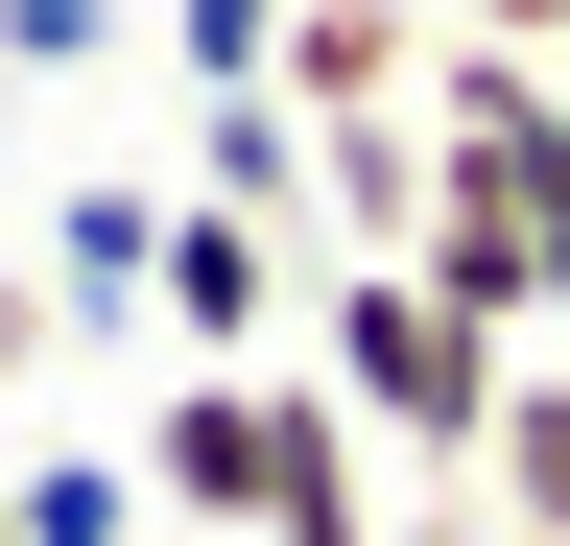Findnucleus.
<instances>
[{"label":"nucleus","instance_id":"f257e3e1","mask_svg":"<svg viewBox=\"0 0 570 546\" xmlns=\"http://www.w3.org/2000/svg\"><path fill=\"white\" fill-rule=\"evenodd\" d=\"M309 380L381 428L404 475H475V428H499V380H523V332H475V309H428L404 261H333V309H309Z\"/></svg>","mask_w":570,"mask_h":546},{"label":"nucleus","instance_id":"f03ea898","mask_svg":"<svg viewBox=\"0 0 570 546\" xmlns=\"http://www.w3.org/2000/svg\"><path fill=\"white\" fill-rule=\"evenodd\" d=\"M262 380H285V357H190V380H167V428L119 451V475H142V523L262 546Z\"/></svg>","mask_w":570,"mask_h":546},{"label":"nucleus","instance_id":"7ed1b4c3","mask_svg":"<svg viewBox=\"0 0 570 546\" xmlns=\"http://www.w3.org/2000/svg\"><path fill=\"white\" fill-rule=\"evenodd\" d=\"M262 546H404V523H381V428H356L309 357L262 380Z\"/></svg>","mask_w":570,"mask_h":546},{"label":"nucleus","instance_id":"20e7f679","mask_svg":"<svg viewBox=\"0 0 570 546\" xmlns=\"http://www.w3.org/2000/svg\"><path fill=\"white\" fill-rule=\"evenodd\" d=\"M404 286H428V309H475V332H547V215H523V167H452V190H428Z\"/></svg>","mask_w":570,"mask_h":546},{"label":"nucleus","instance_id":"39448f33","mask_svg":"<svg viewBox=\"0 0 570 546\" xmlns=\"http://www.w3.org/2000/svg\"><path fill=\"white\" fill-rule=\"evenodd\" d=\"M262 96L309 119V143H333V119H404L428 96V0H285V72Z\"/></svg>","mask_w":570,"mask_h":546},{"label":"nucleus","instance_id":"423d86ee","mask_svg":"<svg viewBox=\"0 0 570 546\" xmlns=\"http://www.w3.org/2000/svg\"><path fill=\"white\" fill-rule=\"evenodd\" d=\"M285 215H214V190H167V261H142V309L190 332V357H262V309H285Z\"/></svg>","mask_w":570,"mask_h":546},{"label":"nucleus","instance_id":"0eeeda50","mask_svg":"<svg viewBox=\"0 0 570 546\" xmlns=\"http://www.w3.org/2000/svg\"><path fill=\"white\" fill-rule=\"evenodd\" d=\"M428 190H452V143H428V119H333V143H309V215H333L356 261H404Z\"/></svg>","mask_w":570,"mask_h":546},{"label":"nucleus","instance_id":"6e6552de","mask_svg":"<svg viewBox=\"0 0 570 546\" xmlns=\"http://www.w3.org/2000/svg\"><path fill=\"white\" fill-rule=\"evenodd\" d=\"M475 499H499V546H570V357H523V380H499Z\"/></svg>","mask_w":570,"mask_h":546},{"label":"nucleus","instance_id":"1a4fd4ad","mask_svg":"<svg viewBox=\"0 0 570 546\" xmlns=\"http://www.w3.org/2000/svg\"><path fill=\"white\" fill-rule=\"evenodd\" d=\"M142 261H167V190H119V167H96V190L48 215V286H71V309H142Z\"/></svg>","mask_w":570,"mask_h":546},{"label":"nucleus","instance_id":"9d476101","mask_svg":"<svg viewBox=\"0 0 570 546\" xmlns=\"http://www.w3.org/2000/svg\"><path fill=\"white\" fill-rule=\"evenodd\" d=\"M0 546H142V475L119 451H48L24 499H0Z\"/></svg>","mask_w":570,"mask_h":546},{"label":"nucleus","instance_id":"9b49d317","mask_svg":"<svg viewBox=\"0 0 570 546\" xmlns=\"http://www.w3.org/2000/svg\"><path fill=\"white\" fill-rule=\"evenodd\" d=\"M167 72H190V96H262V72H285V0H167Z\"/></svg>","mask_w":570,"mask_h":546},{"label":"nucleus","instance_id":"f8f14e48","mask_svg":"<svg viewBox=\"0 0 570 546\" xmlns=\"http://www.w3.org/2000/svg\"><path fill=\"white\" fill-rule=\"evenodd\" d=\"M119 48V0H0V72H96Z\"/></svg>","mask_w":570,"mask_h":546},{"label":"nucleus","instance_id":"ddd939ff","mask_svg":"<svg viewBox=\"0 0 570 546\" xmlns=\"http://www.w3.org/2000/svg\"><path fill=\"white\" fill-rule=\"evenodd\" d=\"M523 215L570 238V72H547V119H523Z\"/></svg>","mask_w":570,"mask_h":546}]
</instances>
